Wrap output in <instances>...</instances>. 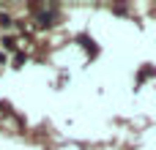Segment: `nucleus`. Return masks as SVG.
<instances>
[]
</instances>
